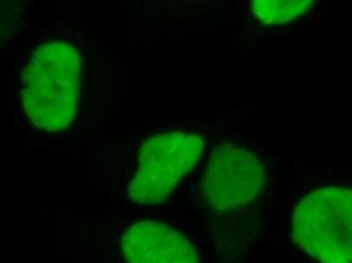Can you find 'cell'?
I'll return each instance as SVG.
<instances>
[{
	"label": "cell",
	"instance_id": "6da1fadb",
	"mask_svg": "<svg viewBox=\"0 0 352 263\" xmlns=\"http://www.w3.org/2000/svg\"><path fill=\"white\" fill-rule=\"evenodd\" d=\"M10 54V104L21 136L70 148L94 134L111 102L113 63L90 29L36 8Z\"/></svg>",
	"mask_w": 352,
	"mask_h": 263
},
{
	"label": "cell",
	"instance_id": "7a4b0ae2",
	"mask_svg": "<svg viewBox=\"0 0 352 263\" xmlns=\"http://www.w3.org/2000/svg\"><path fill=\"white\" fill-rule=\"evenodd\" d=\"M55 254L84 263H212L208 239L187 219L163 213L49 209Z\"/></svg>",
	"mask_w": 352,
	"mask_h": 263
},
{
	"label": "cell",
	"instance_id": "3957f363",
	"mask_svg": "<svg viewBox=\"0 0 352 263\" xmlns=\"http://www.w3.org/2000/svg\"><path fill=\"white\" fill-rule=\"evenodd\" d=\"M269 169L256 146L219 128L201 166L166 215L187 219L208 239L214 253L239 250L246 225L264 200Z\"/></svg>",
	"mask_w": 352,
	"mask_h": 263
},
{
	"label": "cell",
	"instance_id": "277c9868",
	"mask_svg": "<svg viewBox=\"0 0 352 263\" xmlns=\"http://www.w3.org/2000/svg\"><path fill=\"white\" fill-rule=\"evenodd\" d=\"M219 129L196 119L151 122L132 136L129 149L107 165L116 210L166 215L201 166Z\"/></svg>",
	"mask_w": 352,
	"mask_h": 263
},
{
	"label": "cell",
	"instance_id": "5b68a950",
	"mask_svg": "<svg viewBox=\"0 0 352 263\" xmlns=\"http://www.w3.org/2000/svg\"><path fill=\"white\" fill-rule=\"evenodd\" d=\"M283 244L298 263H352V187L328 182L298 195Z\"/></svg>",
	"mask_w": 352,
	"mask_h": 263
},
{
	"label": "cell",
	"instance_id": "8992f818",
	"mask_svg": "<svg viewBox=\"0 0 352 263\" xmlns=\"http://www.w3.org/2000/svg\"><path fill=\"white\" fill-rule=\"evenodd\" d=\"M313 5H316L314 0H255L251 14L264 26H278L305 16Z\"/></svg>",
	"mask_w": 352,
	"mask_h": 263
}]
</instances>
